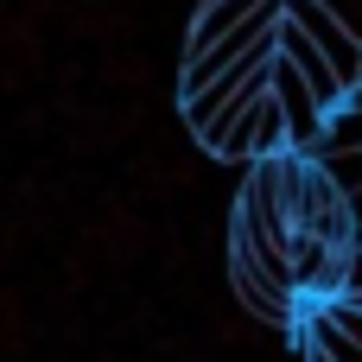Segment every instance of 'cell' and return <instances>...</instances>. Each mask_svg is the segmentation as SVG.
<instances>
[{
  "instance_id": "obj_1",
  "label": "cell",
  "mask_w": 362,
  "mask_h": 362,
  "mask_svg": "<svg viewBox=\"0 0 362 362\" xmlns=\"http://www.w3.org/2000/svg\"><path fill=\"white\" fill-rule=\"evenodd\" d=\"M312 165H318V178L344 197V210H350V223H356L362 216V146L356 153H318Z\"/></svg>"
},
{
  "instance_id": "obj_2",
  "label": "cell",
  "mask_w": 362,
  "mask_h": 362,
  "mask_svg": "<svg viewBox=\"0 0 362 362\" xmlns=\"http://www.w3.org/2000/svg\"><path fill=\"white\" fill-rule=\"evenodd\" d=\"M312 6H318L331 25H344V32H350V38L362 45V0H312Z\"/></svg>"
},
{
  "instance_id": "obj_3",
  "label": "cell",
  "mask_w": 362,
  "mask_h": 362,
  "mask_svg": "<svg viewBox=\"0 0 362 362\" xmlns=\"http://www.w3.org/2000/svg\"><path fill=\"white\" fill-rule=\"evenodd\" d=\"M350 102H356V108H362V89H356V95H350Z\"/></svg>"
}]
</instances>
